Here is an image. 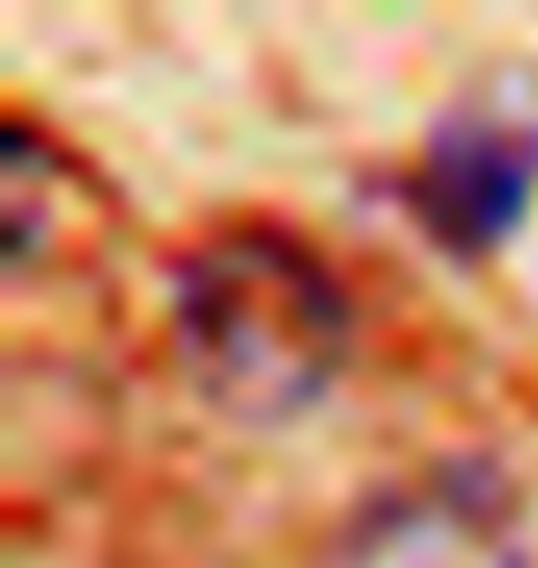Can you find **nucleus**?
<instances>
[{
	"label": "nucleus",
	"mask_w": 538,
	"mask_h": 568,
	"mask_svg": "<svg viewBox=\"0 0 538 568\" xmlns=\"http://www.w3.org/2000/svg\"><path fill=\"white\" fill-rule=\"evenodd\" d=\"M369 568H524V554L473 473H457L392 509V531L369 547Z\"/></svg>",
	"instance_id": "obj_3"
},
{
	"label": "nucleus",
	"mask_w": 538,
	"mask_h": 568,
	"mask_svg": "<svg viewBox=\"0 0 538 568\" xmlns=\"http://www.w3.org/2000/svg\"><path fill=\"white\" fill-rule=\"evenodd\" d=\"M531 200H538V126L495 104L450 111L406 178V214L457 266L495 258L531 222Z\"/></svg>",
	"instance_id": "obj_2"
},
{
	"label": "nucleus",
	"mask_w": 538,
	"mask_h": 568,
	"mask_svg": "<svg viewBox=\"0 0 538 568\" xmlns=\"http://www.w3.org/2000/svg\"><path fill=\"white\" fill-rule=\"evenodd\" d=\"M170 339L222 422L288 428L347 377L354 303L303 236L229 222L177 258Z\"/></svg>",
	"instance_id": "obj_1"
}]
</instances>
